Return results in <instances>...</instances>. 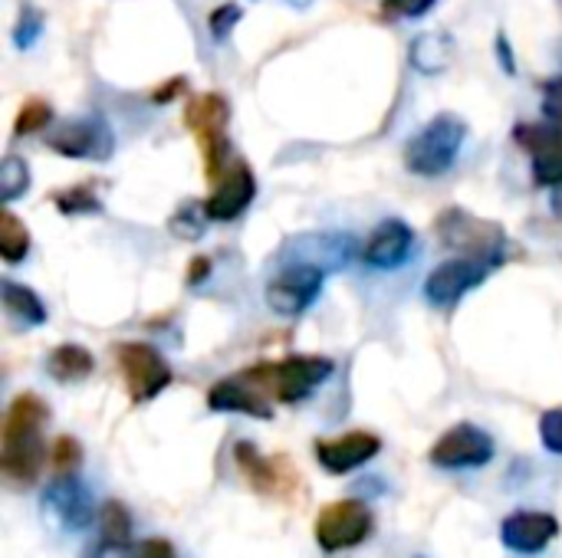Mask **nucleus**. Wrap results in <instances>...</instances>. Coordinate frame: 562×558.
Listing matches in <instances>:
<instances>
[{
    "instance_id": "obj_39",
    "label": "nucleus",
    "mask_w": 562,
    "mask_h": 558,
    "mask_svg": "<svg viewBox=\"0 0 562 558\" xmlns=\"http://www.w3.org/2000/svg\"><path fill=\"white\" fill-rule=\"evenodd\" d=\"M290 7H296V10H306V7H313V0H286Z\"/></svg>"
},
{
    "instance_id": "obj_24",
    "label": "nucleus",
    "mask_w": 562,
    "mask_h": 558,
    "mask_svg": "<svg viewBox=\"0 0 562 558\" xmlns=\"http://www.w3.org/2000/svg\"><path fill=\"white\" fill-rule=\"evenodd\" d=\"M234 457H237V464H240V470L250 477V483L260 490V493H270V490H277V470H273V464L270 460H263L250 444H237V451H234Z\"/></svg>"
},
{
    "instance_id": "obj_33",
    "label": "nucleus",
    "mask_w": 562,
    "mask_h": 558,
    "mask_svg": "<svg viewBox=\"0 0 562 558\" xmlns=\"http://www.w3.org/2000/svg\"><path fill=\"white\" fill-rule=\"evenodd\" d=\"M540 441L550 454L562 457V408H553L540 418Z\"/></svg>"
},
{
    "instance_id": "obj_25",
    "label": "nucleus",
    "mask_w": 562,
    "mask_h": 558,
    "mask_svg": "<svg viewBox=\"0 0 562 558\" xmlns=\"http://www.w3.org/2000/svg\"><path fill=\"white\" fill-rule=\"evenodd\" d=\"M26 191H30V168H26V161L16 158V155H7L3 164H0V197H3V204H13Z\"/></svg>"
},
{
    "instance_id": "obj_2",
    "label": "nucleus",
    "mask_w": 562,
    "mask_h": 558,
    "mask_svg": "<svg viewBox=\"0 0 562 558\" xmlns=\"http://www.w3.org/2000/svg\"><path fill=\"white\" fill-rule=\"evenodd\" d=\"M464 141H468V122L454 112H441L428 125H422L405 145V155H402L405 168L422 178H438L448 168H454Z\"/></svg>"
},
{
    "instance_id": "obj_10",
    "label": "nucleus",
    "mask_w": 562,
    "mask_h": 558,
    "mask_svg": "<svg viewBox=\"0 0 562 558\" xmlns=\"http://www.w3.org/2000/svg\"><path fill=\"white\" fill-rule=\"evenodd\" d=\"M257 194V181H254V171L244 158H231L214 178H211V194L204 201V210L211 220H234L240 217L250 201Z\"/></svg>"
},
{
    "instance_id": "obj_9",
    "label": "nucleus",
    "mask_w": 562,
    "mask_h": 558,
    "mask_svg": "<svg viewBox=\"0 0 562 558\" xmlns=\"http://www.w3.org/2000/svg\"><path fill=\"white\" fill-rule=\"evenodd\" d=\"M323 289V266L319 263H293L283 266L267 286V306L277 316H303Z\"/></svg>"
},
{
    "instance_id": "obj_35",
    "label": "nucleus",
    "mask_w": 562,
    "mask_h": 558,
    "mask_svg": "<svg viewBox=\"0 0 562 558\" xmlns=\"http://www.w3.org/2000/svg\"><path fill=\"white\" fill-rule=\"evenodd\" d=\"M543 109H547V115H550V118H560L562 122V76L557 79V82H550L547 99H543Z\"/></svg>"
},
{
    "instance_id": "obj_11",
    "label": "nucleus",
    "mask_w": 562,
    "mask_h": 558,
    "mask_svg": "<svg viewBox=\"0 0 562 558\" xmlns=\"http://www.w3.org/2000/svg\"><path fill=\"white\" fill-rule=\"evenodd\" d=\"M431 464L441 470H471L494 460V437L474 424H454L431 447Z\"/></svg>"
},
{
    "instance_id": "obj_37",
    "label": "nucleus",
    "mask_w": 562,
    "mask_h": 558,
    "mask_svg": "<svg viewBox=\"0 0 562 558\" xmlns=\"http://www.w3.org/2000/svg\"><path fill=\"white\" fill-rule=\"evenodd\" d=\"M497 53H501V59H504V69H507V72H517L514 56H510V43H507V36H504V33L497 36Z\"/></svg>"
},
{
    "instance_id": "obj_20",
    "label": "nucleus",
    "mask_w": 562,
    "mask_h": 558,
    "mask_svg": "<svg viewBox=\"0 0 562 558\" xmlns=\"http://www.w3.org/2000/svg\"><path fill=\"white\" fill-rule=\"evenodd\" d=\"M46 368H49V375H53L56 382H66V385H69V382H82V378H89V375H92V368H95V358H92V352H89V349L66 342V345L53 349V355H49Z\"/></svg>"
},
{
    "instance_id": "obj_34",
    "label": "nucleus",
    "mask_w": 562,
    "mask_h": 558,
    "mask_svg": "<svg viewBox=\"0 0 562 558\" xmlns=\"http://www.w3.org/2000/svg\"><path fill=\"white\" fill-rule=\"evenodd\" d=\"M132 558H175V549L168 539H145Z\"/></svg>"
},
{
    "instance_id": "obj_5",
    "label": "nucleus",
    "mask_w": 562,
    "mask_h": 558,
    "mask_svg": "<svg viewBox=\"0 0 562 558\" xmlns=\"http://www.w3.org/2000/svg\"><path fill=\"white\" fill-rule=\"evenodd\" d=\"M435 234L445 247L458 250L461 257H481V260H501L504 247V227L484 217H474L461 207L441 210L435 220Z\"/></svg>"
},
{
    "instance_id": "obj_3",
    "label": "nucleus",
    "mask_w": 562,
    "mask_h": 558,
    "mask_svg": "<svg viewBox=\"0 0 562 558\" xmlns=\"http://www.w3.org/2000/svg\"><path fill=\"white\" fill-rule=\"evenodd\" d=\"M244 375L270 398L280 405H296L303 398H310L329 375H333V362L323 355H290L283 362H263V365H250L244 368Z\"/></svg>"
},
{
    "instance_id": "obj_27",
    "label": "nucleus",
    "mask_w": 562,
    "mask_h": 558,
    "mask_svg": "<svg viewBox=\"0 0 562 558\" xmlns=\"http://www.w3.org/2000/svg\"><path fill=\"white\" fill-rule=\"evenodd\" d=\"M49 122H53V109L43 99H30V102L20 105L16 122H13V132L16 135H33V132H43Z\"/></svg>"
},
{
    "instance_id": "obj_14",
    "label": "nucleus",
    "mask_w": 562,
    "mask_h": 558,
    "mask_svg": "<svg viewBox=\"0 0 562 558\" xmlns=\"http://www.w3.org/2000/svg\"><path fill=\"white\" fill-rule=\"evenodd\" d=\"M382 451V437L372 431H349L342 437H329L316 444V460L323 464L326 474L342 477L359 470L362 464H369L372 457H379Z\"/></svg>"
},
{
    "instance_id": "obj_30",
    "label": "nucleus",
    "mask_w": 562,
    "mask_h": 558,
    "mask_svg": "<svg viewBox=\"0 0 562 558\" xmlns=\"http://www.w3.org/2000/svg\"><path fill=\"white\" fill-rule=\"evenodd\" d=\"M244 20V7L240 3H221V7H214L211 10V16H207V30H211V36L214 39H227L231 36V30H237V23Z\"/></svg>"
},
{
    "instance_id": "obj_28",
    "label": "nucleus",
    "mask_w": 562,
    "mask_h": 558,
    "mask_svg": "<svg viewBox=\"0 0 562 558\" xmlns=\"http://www.w3.org/2000/svg\"><path fill=\"white\" fill-rule=\"evenodd\" d=\"M53 201H56V207H59L66 217H76V214H99V210H102V204H99V197L92 194V187H66V191L56 194Z\"/></svg>"
},
{
    "instance_id": "obj_26",
    "label": "nucleus",
    "mask_w": 562,
    "mask_h": 558,
    "mask_svg": "<svg viewBox=\"0 0 562 558\" xmlns=\"http://www.w3.org/2000/svg\"><path fill=\"white\" fill-rule=\"evenodd\" d=\"M207 210H204V204H194V201H188L184 207H178L175 214H171V220H168V230L178 237V240H198L201 234H204V227H207Z\"/></svg>"
},
{
    "instance_id": "obj_17",
    "label": "nucleus",
    "mask_w": 562,
    "mask_h": 558,
    "mask_svg": "<svg viewBox=\"0 0 562 558\" xmlns=\"http://www.w3.org/2000/svg\"><path fill=\"white\" fill-rule=\"evenodd\" d=\"M560 536V520L553 513H540V510H520L510 513L501 526V543L510 553H543L553 539Z\"/></svg>"
},
{
    "instance_id": "obj_19",
    "label": "nucleus",
    "mask_w": 562,
    "mask_h": 558,
    "mask_svg": "<svg viewBox=\"0 0 562 558\" xmlns=\"http://www.w3.org/2000/svg\"><path fill=\"white\" fill-rule=\"evenodd\" d=\"M408 62L425 76L445 72L451 62V39L445 33H422L408 49Z\"/></svg>"
},
{
    "instance_id": "obj_4",
    "label": "nucleus",
    "mask_w": 562,
    "mask_h": 558,
    "mask_svg": "<svg viewBox=\"0 0 562 558\" xmlns=\"http://www.w3.org/2000/svg\"><path fill=\"white\" fill-rule=\"evenodd\" d=\"M227 122H231V105L217 92H201L184 105V125L194 132V138L204 151L207 181L234 158L231 141H227Z\"/></svg>"
},
{
    "instance_id": "obj_22",
    "label": "nucleus",
    "mask_w": 562,
    "mask_h": 558,
    "mask_svg": "<svg viewBox=\"0 0 562 558\" xmlns=\"http://www.w3.org/2000/svg\"><path fill=\"white\" fill-rule=\"evenodd\" d=\"M30 253V230L13 210H0V257L3 263L16 266Z\"/></svg>"
},
{
    "instance_id": "obj_16",
    "label": "nucleus",
    "mask_w": 562,
    "mask_h": 558,
    "mask_svg": "<svg viewBox=\"0 0 562 558\" xmlns=\"http://www.w3.org/2000/svg\"><path fill=\"white\" fill-rule=\"evenodd\" d=\"M43 510L66 529H86L95 516L89 490L72 474H56V480L43 493Z\"/></svg>"
},
{
    "instance_id": "obj_32",
    "label": "nucleus",
    "mask_w": 562,
    "mask_h": 558,
    "mask_svg": "<svg viewBox=\"0 0 562 558\" xmlns=\"http://www.w3.org/2000/svg\"><path fill=\"white\" fill-rule=\"evenodd\" d=\"M438 0H382V13L389 20H418L425 16Z\"/></svg>"
},
{
    "instance_id": "obj_31",
    "label": "nucleus",
    "mask_w": 562,
    "mask_h": 558,
    "mask_svg": "<svg viewBox=\"0 0 562 558\" xmlns=\"http://www.w3.org/2000/svg\"><path fill=\"white\" fill-rule=\"evenodd\" d=\"M40 30H43V16H40L33 7H23V10H20V20H16V26H13V43H16L20 49H30V46L36 43Z\"/></svg>"
},
{
    "instance_id": "obj_7",
    "label": "nucleus",
    "mask_w": 562,
    "mask_h": 558,
    "mask_svg": "<svg viewBox=\"0 0 562 558\" xmlns=\"http://www.w3.org/2000/svg\"><path fill=\"white\" fill-rule=\"evenodd\" d=\"M372 533V510L362 500H336L316 516V543L323 553L356 549Z\"/></svg>"
},
{
    "instance_id": "obj_23",
    "label": "nucleus",
    "mask_w": 562,
    "mask_h": 558,
    "mask_svg": "<svg viewBox=\"0 0 562 558\" xmlns=\"http://www.w3.org/2000/svg\"><path fill=\"white\" fill-rule=\"evenodd\" d=\"M99 523H102V536H99V543L132 549V516H128L125 503L109 500V503L102 506V513H99Z\"/></svg>"
},
{
    "instance_id": "obj_38",
    "label": "nucleus",
    "mask_w": 562,
    "mask_h": 558,
    "mask_svg": "<svg viewBox=\"0 0 562 558\" xmlns=\"http://www.w3.org/2000/svg\"><path fill=\"white\" fill-rule=\"evenodd\" d=\"M181 86H184V79L178 76V79H171V82H168V86H165L161 92H155L151 99H155V102H168V99H171V95H175V92H178Z\"/></svg>"
},
{
    "instance_id": "obj_21",
    "label": "nucleus",
    "mask_w": 562,
    "mask_h": 558,
    "mask_svg": "<svg viewBox=\"0 0 562 558\" xmlns=\"http://www.w3.org/2000/svg\"><path fill=\"white\" fill-rule=\"evenodd\" d=\"M0 299H3V309L16 322H23V326H43L46 322V306L40 303V296L33 289L13 283V280H3L0 283Z\"/></svg>"
},
{
    "instance_id": "obj_18",
    "label": "nucleus",
    "mask_w": 562,
    "mask_h": 558,
    "mask_svg": "<svg viewBox=\"0 0 562 558\" xmlns=\"http://www.w3.org/2000/svg\"><path fill=\"white\" fill-rule=\"evenodd\" d=\"M207 408L211 411H234V414H250V418H273L270 411V398L240 372L234 378H224L217 382L211 391H207Z\"/></svg>"
},
{
    "instance_id": "obj_13",
    "label": "nucleus",
    "mask_w": 562,
    "mask_h": 558,
    "mask_svg": "<svg viewBox=\"0 0 562 558\" xmlns=\"http://www.w3.org/2000/svg\"><path fill=\"white\" fill-rule=\"evenodd\" d=\"M46 145L66 158H109L112 132L99 118H72L46 135Z\"/></svg>"
},
{
    "instance_id": "obj_1",
    "label": "nucleus",
    "mask_w": 562,
    "mask_h": 558,
    "mask_svg": "<svg viewBox=\"0 0 562 558\" xmlns=\"http://www.w3.org/2000/svg\"><path fill=\"white\" fill-rule=\"evenodd\" d=\"M49 418V408L40 395L23 391L10 401L0 434V470L13 483H33L46 460L43 444V424Z\"/></svg>"
},
{
    "instance_id": "obj_29",
    "label": "nucleus",
    "mask_w": 562,
    "mask_h": 558,
    "mask_svg": "<svg viewBox=\"0 0 562 558\" xmlns=\"http://www.w3.org/2000/svg\"><path fill=\"white\" fill-rule=\"evenodd\" d=\"M49 464H53V470L56 474H72L79 464H82V447L72 441V437H56L53 441V447H49Z\"/></svg>"
},
{
    "instance_id": "obj_8",
    "label": "nucleus",
    "mask_w": 562,
    "mask_h": 558,
    "mask_svg": "<svg viewBox=\"0 0 562 558\" xmlns=\"http://www.w3.org/2000/svg\"><path fill=\"white\" fill-rule=\"evenodd\" d=\"M501 260H481V257H458L438 263L425 280V299L431 306H454L464 293L481 286Z\"/></svg>"
},
{
    "instance_id": "obj_12",
    "label": "nucleus",
    "mask_w": 562,
    "mask_h": 558,
    "mask_svg": "<svg viewBox=\"0 0 562 558\" xmlns=\"http://www.w3.org/2000/svg\"><path fill=\"white\" fill-rule=\"evenodd\" d=\"M517 141L533 158V181L540 187L562 184V122L550 118L540 125H517Z\"/></svg>"
},
{
    "instance_id": "obj_15",
    "label": "nucleus",
    "mask_w": 562,
    "mask_h": 558,
    "mask_svg": "<svg viewBox=\"0 0 562 558\" xmlns=\"http://www.w3.org/2000/svg\"><path fill=\"white\" fill-rule=\"evenodd\" d=\"M412 253H415V230L405 220L389 217L369 234L362 247V263L372 270H398L408 263Z\"/></svg>"
},
{
    "instance_id": "obj_36",
    "label": "nucleus",
    "mask_w": 562,
    "mask_h": 558,
    "mask_svg": "<svg viewBox=\"0 0 562 558\" xmlns=\"http://www.w3.org/2000/svg\"><path fill=\"white\" fill-rule=\"evenodd\" d=\"M207 273H211V260H207V257H194L191 273H188V283H191V286H198Z\"/></svg>"
},
{
    "instance_id": "obj_6",
    "label": "nucleus",
    "mask_w": 562,
    "mask_h": 558,
    "mask_svg": "<svg viewBox=\"0 0 562 558\" xmlns=\"http://www.w3.org/2000/svg\"><path fill=\"white\" fill-rule=\"evenodd\" d=\"M115 365H119L122 382L128 388V398L135 405L158 398L171 385V365L161 358L158 349H151L145 342H119L115 345Z\"/></svg>"
}]
</instances>
